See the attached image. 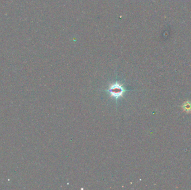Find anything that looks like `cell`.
<instances>
[{
	"mask_svg": "<svg viewBox=\"0 0 191 190\" xmlns=\"http://www.w3.org/2000/svg\"><path fill=\"white\" fill-rule=\"evenodd\" d=\"M129 91H131V89H128L124 85V84L116 80L110 84L105 91L109 94L111 98H114L116 103H117L118 100L124 97V94Z\"/></svg>",
	"mask_w": 191,
	"mask_h": 190,
	"instance_id": "6da1fadb",
	"label": "cell"
},
{
	"mask_svg": "<svg viewBox=\"0 0 191 190\" xmlns=\"http://www.w3.org/2000/svg\"><path fill=\"white\" fill-rule=\"evenodd\" d=\"M182 109L187 113H191V102L185 101L182 105Z\"/></svg>",
	"mask_w": 191,
	"mask_h": 190,
	"instance_id": "7a4b0ae2",
	"label": "cell"
}]
</instances>
